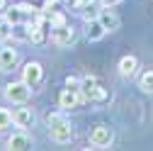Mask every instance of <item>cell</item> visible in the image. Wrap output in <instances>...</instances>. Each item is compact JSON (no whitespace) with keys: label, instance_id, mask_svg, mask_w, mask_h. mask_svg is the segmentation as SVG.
<instances>
[{"label":"cell","instance_id":"6da1fadb","mask_svg":"<svg viewBox=\"0 0 153 151\" xmlns=\"http://www.w3.org/2000/svg\"><path fill=\"white\" fill-rule=\"evenodd\" d=\"M80 98L88 102H102L107 100V93L97 85L95 76H85V78H80Z\"/></svg>","mask_w":153,"mask_h":151},{"label":"cell","instance_id":"7a4b0ae2","mask_svg":"<svg viewBox=\"0 0 153 151\" xmlns=\"http://www.w3.org/2000/svg\"><path fill=\"white\" fill-rule=\"evenodd\" d=\"M32 95V85H27L25 81H17V83H7L5 85V98L15 105H25Z\"/></svg>","mask_w":153,"mask_h":151},{"label":"cell","instance_id":"3957f363","mask_svg":"<svg viewBox=\"0 0 153 151\" xmlns=\"http://www.w3.org/2000/svg\"><path fill=\"white\" fill-rule=\"evenodd\" d=\"M112 141H114V132H112V127H107V124H97V127L90 132V144H92L95 149H107Z\"/></svg>","mask_w":153,"mask_h":151},{"label":"cell","instance_id":"277c9868","mask_svg":"<svg viewBox=\"0 0 153 151\" xmlns=\"http://www.w3.org/2000/svg\"><path fill=\"white\" fill-rule=\"evenodd\" d=\"M42 78H44V66L39 61H27L25 68H22V81L34 88V85L42 83Z\"/></svg>","mask_w":153,"mask_h":151},{"label":"cell","instance_id":"5b68a950","mask_svg":"<svg viewBox=\"0 0 153 151\" xmlns=\"http://www.w3.org/2000/svg\"><path fill=\"white\" fill-rule=\"evenodd\" d=\"M51 42L56 46H71L75 42V29L71 25H63V27H51Z\"/></svg>","mask_w":153,"mask_h":151},{"label":"cell","instance_id":"8992f818","mask_svg":"<svg viewBox=\"0 0 153 151\" xmlns=\"http://www.w3.org/2000/svg\"><path fill=\"white\" fill-rule=\"evenodd\" d=\"M12 124L15 127H20V129H29L34 124V112L29 107H17L12 112Z\"/></svg>","mask_w":153,"mask_h":151},{"label":"cell","instance_id":"52a82bcc","mask_svg":"<svg viewBox=\"0 0 153 151\" xmlns=\"http://www.w3.org/2000/svg\"><path fill=\"white\" fill-rule=\"evenodd\" d=\"M49 132H51V139H53L56 144H68V141L73 139V127H71V122H61V124L51 127Z\"/></svg>","mask_w":153,"mask_h":151},{"label":"cell","instance_id":"ba28073f","mask_svg":"<svg viewBox=\"0 0 153 151\" xmlns=\"http://www.w3.org/2000/svg\"><path fill=\"white\" fill-rule=\"evenodd\" d=\"M80 100H83V98H80V90L66 88V90L59 93V105H61V110H73V107H78Z\"/></svg>","mask_w":153,"mask_h":151},{"label":"cell","instance_id":"9c48e42d","mask_svg":"<svg viewBox=\"0 0 153 151\" xmlns=\"http://www.w3.org/2000/svg\"><path fill=\"white\" fill-rule=\"evenodd\" d=\"M17 59H20V54H17V49L12 46H3L0 49V71H12Z\"/></svg>","mask_w":153,"mask_h":151},{"label":"cell","instance_id":"30bf717a","mask_svg":"<svg viewBox=\"0 0 153 151\" xmlns=\"http://www.w3.org/2000/svg\"><path fill=\"white\" fill-rule=\"evenodd\" d=\"M139 71V59L136 56H122L119 59V76H124V78H134Z\"/></svg>","mask_w":153,"mask_h":151},{"label":"cell","instance_id":"8fae6325","mask_svg":"<svg viewBox=\"0 0 153 151\" xmlns=\"http://www.w3.org/2000/svg\"><path fill=\"white\" fill-rule=\"evenodd\" d=\"M97 20L102 22V27H105L107 32H114V29H119V25H122L119 15H117V12H112V7H105V10L97 15Z\"/></svg>","mask_w":153,"mask_h":151},{"label":"cell","instance_id":"7c38bea8","mask_svg":"<svg viewBox=\"0 0 153 151\" xmlns=\"http://www.w3.org/2000/svg\"><path fill=\"white\" fill-rule=\"evenodd\" d=\"M105 34H107V29L102 27V22H100V20H90V22H88V29H85V37H88L90 42H100V39H102Z\"/></svg>","mask_w":153,"mask_h":151},{"label":"cell","instance_id":"4fadbf2b","mask_svg":"<svg viewBox=\"0 0 153 151\" xmlns=\"http://www.w3.org/2000/svg\"><path fill=\"white\" fill-rule=\"evenodd\" d=\"M10 39H17V42H29V22H17L12 25V37Z\"/></svg>","mask_w":153,"mask_h":151},{"label":"cell","instance_id":"5bb4252c","mask_svg":"<svg viewBox=\"0 0 153 151\" xmlns=\"http://www.w3.org/2000/svg\"><path fill=\"white\" fill-rule=\"evenodd\" d=\"M29 146V139H27V134H12L10 139H7V149H12V151H22V149H27Z\"/></svg>","mask_w":153,"mask_h":151},{"label":"cell","instance_id":"9a60e30c","mask_svg":"<svg viewBox=\"0 0 153 151\" xmlns=\"http://www.w3.org/2000/svg\"><path fill=\"white\" fill-rule=\"evenodd\" d=\"M139 88L143 93H148V95H153V71H143L139 76Z\"/></svg>","mask_w":153,"mask_h":151},{"label":"cell","instance_id":"2e32d148","mask_svg":"<svg viewBox=\"0 0 153 151\" xmlns=\"http://www.w3.org/2000/svg\"><path fill=\"white\" fill-rule=\"evenodd\" d=\"M25 17H27V15L22 12V7H20V5H15V7H7V10H5V20H7L10 25H17V22H22Z\"/></svg>","mask_w":153,"mask_h":151},{"label":"cell","instance_id":"e0dca14e","mask_svg":"<svg viewBox=\"0 0 153 151\" xmlns=\"http://www.w3.org/2000/svg\"><path fill=\"white\" fill-rule=\"evenodd\" d=\"M66 112H68V110H61V112H49V115H46V124H49V129H51V127H56V124H61V122H68Z\"/></svg>","mask_w":153,"mask_h":151},{"label":"cell","instance_id":"ac0fdd59","mask_svg":"<svg viewBox=\"0 0 153 151\" xmlns=\"http://www.w3.org/2000/svg\"><path fill=\"white\" fill-rule=\"evenodd\" d=\"M46 17H49V25H51V27H63V25H68L63 12H49Z\"/></svg>","mask_w":153,"mask_h":151},{"label":"cell","instance_id":"d6986e66","mask_svg":"<svg viewBox=\"0 0 153 151\" xmlns=\"http://www.w3.org/2000/svg\"><path fill=\"white\" fill-rule=\"evenodd\" d=\"M7 127H12V112L5 110V107H0V132L7 129Z\"/></svg>","mask_w":153,"mask_h":151},{"label":"cell","instance_id":"ffe728a7","mask_svg":"<svg viewBox=\"0 0 153 151\" xmlns=\"http://www.w3.org/2000/svg\"><path fill=\"white\" fill-rule=\"evenodd\" d=\"M66 88H71V90H80V78H78V76H68V78H66Z\"/></svg>","mask_w":153,"mask_h":151},{"label":"cell","instance_id":"44dd1931","mask_svg":"<svg viewBox=\"0 0 153 151\" xmlns=\"http://www.w3.org/2000/svg\"><path fill=\"white\" fill-rule=\"evenodd\" d=\"M71 3H73L75 10H85L88 5H92V0H71Z\"/></svg>","mask_w":153,"mask_h":151},{"label":"cell","instance_id":"7402d4cb","mask_svg":"<svg viewBox=\"0 0 153 151\" xmlns=\"http://www.w3.org/2000/svg\"><path fill=\"white\" fill-rule=\"evenodd\" d=\"M100 3H102L105 7H114V5H119L122 0H100Z\"/></svg>","mask_w":153,"mask_h":151},{"label":"cell","instance_id":"603a6c76","mask_svg":"<svg viewBox=\"0 0 153 151\" xmlns=\"http://www.w3.org/2000/svg\"><path fill=\"white\" fill-rule=\"evenodd\" d=\"M5 5H7V0H0V12L5 10Z\"/></svg>","mask_w":153,"mask_h":151},{"label":"cell","instance_id":"cb8c5ba5","mask_svg":"<svg viewBox=\"0 0 153 151\" xmlns=\"http://www.w3.org/2000/svg\"><path fill=\"white\" fill-rule=\"evenodd\" d=\"M59 0H46V7H51V5H56Z\"/></svg>","mask_w":153,"mask_h":151},{"label":"cell","instance_id":"d4e9b609","mask_svg":"<svg viewBox=\"0 0 153 151\" xmlns=\"http://www.w3.org/2000/svg\"><path fill=\"white\" fill-rule=\"evenodd\" d=\"M0 49H3V37H0Z\"/></svg>","mask_w":153,"mask_h":151}]
</instances>
